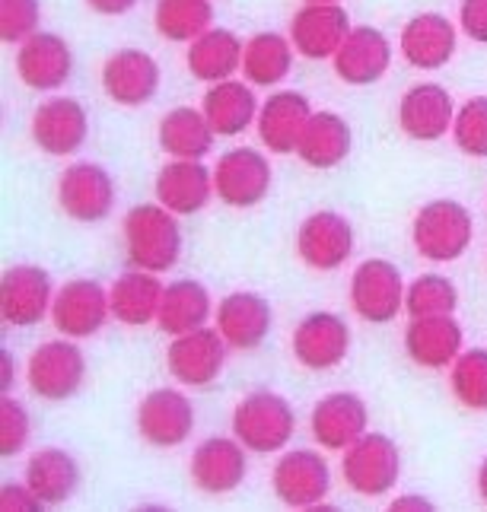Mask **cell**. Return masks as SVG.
Segmentation results:
<instances>
[{
	"label": "cell",
	"mask_w": 487,
	"mask_h": 512,
	"mask_svg": "<svg viewBox=\"0 0 487 512\" xmlns=\"http://www.w3.org/2000/svg\"><path fill=\"white\" fill-rule=\"evenodd\" d=\"M452 137L462 153L487 156V96L468 99L452 121Z\"/></svg>",
	"instance_id": "ab89813d"
},
{
	"label": "cell",
	"mask_w": 487,
	"mask_h": 512,
	"mask_svg": "<svg viewBox=\"0 0 487 512\" xmlns=\"http://www.w3.org/2000/svg\"><path fill=\"white\" fill-rule=\"evenodd\" d=\"M452 395H456L465 408L487 411V347H472L456 357L452 363Z\"/></svg>",
	"instance_id": "f35d334b"
},
{
	"label": "cell",
	"mask_w": 487,
	"mask_h": 512,
	"mask_svg": "<svg viewBox=\"0 0 487 512\" xmlns=\"http://www.w3.org/2000/svg\"><path fill=\"white\" fill-rule=\"evenodd\" d=\"M255 112H258V99L252 96L249 86L239 80H220L204 93V115L211 121L214 134H223V137L242 134L252 125Z\"/></svg>",
	"instance_id": "d6a6232c"
},
{
	"label": "cell",
	"mask_w": 487,
	"mask_h": 512,
	"mask_svg": "<svg viewBox=\"0 0 487 512\" xmlns=\"http://www.w3.org/2000/svg\"><path fill=\"white\" fill-rule=\"evenodd\" d=\"M293 430H297V417L284 395L252 392L233 411V433L255 455L281 452L290 443Z\"/></svg>",
	"instance_id": "7a4b0ae2"
},
{
	"label": "cell",
	"mask_w": 487,
	"mask_h": 512,
	"mask_svg": "<svg viewBox=\"0 0 487 512\" xmlns=\"http://www.w3.org/2000/svg\"><path fill=\"white\" fill-rule=\"evenodd\" d=\"M351 350V328L335 312H312L293 331V353L306 369H335Z\"/></svg>",
	"instance_id": "e0dca14e"
},
{
	"label": "cell",
	"mask_w": 487,
	"mask_h": 512,
	"mask_svg": "<svg viewBox=\"0 0 487 512\" xmlns=\"http://www.w3.org/2000/svg\"><path fill=\"white\" fill-rule=\"evenodd\" d=\"M297 153L312 169H335L351 153V128L335 112H316L300 137Z\"/></svg>",
	"instance_id": "4dcf8cb0"
},
{
	"label": "cell",
	"mask_w": 487,
	"mask_h": 512,
	"mask_svg": "<svg viewBox=\"0 0 487 512\" xmlns=\"http://www.w3.org/2000/svg\"><path fill=\"white\" fill-rule=\"evenodd\" d=\"M456 112H452V96L440 83H417L405 93L402 109H398V125L414 140H440Z\"/></svg>",
	"instance_id": "d4e9b609"
},
{
	"label": "cell",
	"mask_w": 487,
	"mask_h": 512,
	"mask_svg": "<svg viewBox=\"0 0 487 512\" xmlns=\"http://www.w3.org/2000/svg\"><path fill=\"white\" fill-rule=\"evenodd\" d=\"M402 55L417 70H440L456 55V29L443 13H417L402 32Z\"/></svg>",
	"instance_id": "83f0119b"
},
{
	"label": "cell",
	"mask_w": 487,
	"mask_h": 512,
	"mask_svg": "<svg viewBox=\"0 0 487 512\" xmlns=\"http://www.w3.org/2000/svg\"><path fill=\"white\" fill-rule=\"evenodd\" d=\"M475 220L459 201H433L414 217V249L427 261H456L472 245Z\"/></svg>",
	"instance_id": "277c9868"
},
{
	"label": "cell",
	"mask_w": 487,
	"mask_h": 512,
	"mask_svg": "<svg viewBox=\"0 0 487 512\" xmlns=\"http://www.w3.org/2000/svg\"><path fill=\"white\" fill-rule=\"evenodd\" d=\"M405 280L402 271L386 258L360 261L351 277V306L363 322L389 325L405 309Z\"/></svg>",
	"instance_id": "5b68a950"
},
{
	"label": "cell",
	"mask_w": 487,
	"mask_h": 512,
	"mask_svg": "<svg viewBox=\"0 0 487 512\" xmlns=\"http://www.w3.org/2000/svg\"><path fill=\"white\" fill-rule=\"evenodd\" d=\"M347 32H351V16L341 4H306L290 23L293 48L312 61L338 55Z\"/></svg>",
	"instance_id": "2e32d148"
},
{
	"label": "cell",
	"mask_w": 487,
	"mask_h": 512,
	"mask_svg": "<svg viewBox=\"0 0 487 512\" xmlns=\"http://www.w3.org/2000/svg\"><path fill=\"white\" fill-rule=\"evenodd\" d=\"M0 509L4 512H16V509H26V512H39L42 509V500L36 497V493L29 490V484H13L7 481L4 490H0Z\"/></svg>",
	"instance_id": "ee69618b"
},
{
	"label": "cell",
	"mask_w": 487,
	"mask_h": 512,
	"mask_svg": "<svg viewBox=\"0 0 487 512\" xmlns=\"http://www.w3.org/2000/svg\"><path fill=\"white\" fill-rule=\"evenodd\" d=\"M128 264L137 271L163 274L182 255V229L163 204H137L125 217Z\"/></svg>",
	"instance_id": "6da1fadb"
},
{
	"label": "cell",
	"mask_w": 487,
	"mask_h": 512,
	"mask_svg": "<svg viewBox=\"0 0 487 512\" xmlns=\"http://www.w3.org/2000/svg\"><path fill=\"white\" fill-rule=\"evenodd\" d=\"M163 290L166 287L156 280V274L131 268L128 274H121L109 290L112 315L121 325L144 328L156 319V315H160Z\"/></svg>",
	"instance_id": "f1b7e54d"
},
{
	"label": "cell",
	"mask_w": 487,
	"mask_h": 512,
	"mask_svg": "<svg viewBox=\"0 0 487 512\" xmlns=\"http://www.w3.org/2000/svg\"><path fill=\"white\" fill-rule=\"evenodd\" d=\"M293 51L290 42L277 32H262L242 51V70L258 86H274L290 74Z\"/></svg>",
	"instance_id": "d590c367"
},
{
	"label": "cell",
	"mask_w": 487,
	"mask_h": 512,
	"mask_svg": "<svg viewBox=\"0 0 487 512\" xmlns=\"http://www.w3.org/2000/svg\"><path fill=\"white\" fill-rule=\"evenodd\" d=\"M96 13H106V16H118V13H128L137 0H86Z\"/></svg>",
	"instance_id": "f6af8a7d"
},
{
	"label": "cell",
	"mask_w": 487,
	"mask_h": 512,
	"mask_svg": "<svg viewBox=\"0 0 487 512\" xmlns=\"http://www.w3.org/2000/svg\"><path fill=\"white\" fill-rule=\"evenodd\" d=\"M226 347L230 344L223 341V334L211 328H195L188 334H179V338H172L166 350L169 376L191 388H204L217 382L226 363Z\"/></svg>",
	"instance_id": "52a82bcc"
},
{
	"label": "cell",
	"mask_w": 487,
	"mask_h": 512,
	"mask_svg": "<svg viewBox=\"0 0 487 512\" xmlns=\"http://www.w3.org/2000/svg\"><path fill=\"white\" fill-rule=\"evenodd\" d=\"M478 493H481V500L487 503V458H484L481 468H478Z\"/></svg>",
	"instance_id": "c3c4849f"
},
{
	"label": "cell",
	"mask_w": 487,
	"mask_h": 512,
	"mask_svg": "<svg viewBox=\"0 0 487 512\" xmlns=\"http://www.w3.org/2000/svg\"><path fill=\"white\" fill-rule=\"evenodd\" d=\"M297 252L312 271H338L354 252V226L335 210H319L300 226Z\"/></svg>",
	"instance_id": "5bb4252c"
},
{
	"label": "cell",
	"mask_w": 487,
	"mask_h": 512,
	"mask_svg": "<svg viewBox=\"0 0 487 512\" xmlns=\"http://www.w3.org/2000/svg\"><path fill=\"white\" fill-rule=\"evenodd\" d=\"M71 48L55 32H36L23 42L16 55V74L29 90H58L71 77Z\"/></svg>",
	"instance_id": "ffe728a7"
},
{
	"label": "cell",
	"mask_w": 487,
	"mask_h": 512,
	"mask_svg": "<svg viewBox=\"0 0 487 512\" xmlns=\"http://www.w3.org/2000/svg\"><path fill=\"white\" fill-rule=\"evenodd\" d=\"M459 26L472 42L487 45V0H462Z\"/></svg>",
	"instance_id": "7bdbcfd3"
},
{
	"label": "cell",
	"mask_w": 487,
	"mask_h": 512,
	"mask_svg": "<svg viewBox=\"0 0 487 512\" xmlns=\"http://www.w3.org/2000/svg\"><path fill=\"white\" fill-rule=\"evenodd\" d=\"M214 172L201 166V160H172L156 175V201L176 217L198 214L211 201Z\"/></svg>",
	"instance_id": "7402d4cb"
},
{
	"label": "cell",
	"mask_w": 487,
	"mask_h": 512,
	"mask_svg": "<svg viewBox=\"0 0 487 512\" xmlns=\"http://www.w3.org/2000/svg\"><path fill=\"white\" fill-rule=\"evenodd\" d=\"M51 303V277L39 264H16L0 280V315L13 328L39 325Z\"/></svg>",
	"instance_id": "30bf717a"
},
{
	"label": "cell",
	"mask_w": 487,
	"mask_h": 512,
	"mask_svg": "<svg viewBox=\"0 0 487 512\" xmlns=\"http://www.w3.org/2000/svg\"><path fill=\"white\" fill-rule=\"evenodd\" d=\"M109 293L96 280H71L64 284L51 303V322L64 338H90L109 319Z\"/></svg>",
	"instance_id": "7c38bea8"
},
{
	"label": "cell",
	"mask_w": 487,
	"mask_h": 512,
	"mask_svg": "<svg viewBox=\"0 0 487 512\" xmlns=\"http://www.w3.org/2000/svg\"><path fill=\"white\" fill-rule=\"evenodd\" d=\"M137 430L150 446H182L195 430V408L176 388H156L137 408Z\"/></svg>",
	"instance_id": "4fadbf2b"
},
{
	"label": "cell",
	"mask_w": 487,
	"mask_h": 512,
	"mask_svg": "<svg viewBox=\"0 0 487 512\" xmlns=\"http://www.w3.org/2000/svg\"><path fill=\"white\" fill-rule=\"evenodd\" d=\"M26 443H29V414L20 401L4 395V401H0V458L20 455Z\"/></svg>",
	"instance_id": "60d3db41"
},
{
	"label": "cell",
	"mask_w": 487,
	"mask_h": 512,
	"mask_svg": "<svg viewBox=\"0 0 487 512\" xmlns=\"http://www.w3.org/2000/svg\"><path fill=\"white\" fill-rule=\"evenodd\" d=\"M39 26V0H0V35L4 42H26Z\"/></svg>",
	"instance_id": "b9f144b4"
},
{
	"label": "cell",
	"mask_w": 487,
	"mask_h": 512,
	"mask_svg": "<svg viewBox=\"0 0 487 512\" xmlns=\"http://www.w3.org/2000/svg\"><path fill=\"white\" fill-rule=\"evenodd\" d=\"M242 51L246 48H242L236 32L207 29L188 48V70L198 80H207V83L230 80L236 74V67L242 64Z\"/></svg>",
	"instance_id": "1f68e13d"
},
{
	"label": "cell",
	"mask_w": 487,
	"mask_h": 512,
	"mask_svg": "<svg viewBox=\"0 0 487 512\" xmlns=\"http://www.w3.org/2000/svg\"><path fill=\"white\" fill-rule=\"evenodd\" d=\"M160 147L176 160H201L214 147V128L198 109H172L160 121Z\"/></svg>",
	"instance_id": "e575fe53"
},
{
	"label": "cell",
	"mask_w": 487,
	"mask_h": 512,
	"mask_svg": "<svg viewBox=\"0 0 487 512\" xmlns=\"http://www.w3.org/2000/svg\"><path fill=\"white\" fill-rule=\"evenodd\" d=\"M102 90L118 105H144L160 90V64L147 51L125 48L102 67Z\"/></svg>",
	"instance_id": "d6986e66"
},
{
	"label": "cell",
	"mask_w": 487,
	"mask_h": 512,
	"mask_svg": "<svg viewBox=\"0 0 487 512\" xmlns=\"http://www.w3.org/2000/svg\"><path fill=\"white\" fill-rule=\"evenodd\" d=\"M0 357H4V395L10 392V385H13V357H10V350H0Z\"/></svg>",
	"instance_id": "7dc6e473"
},
{
	"label": "cell",
	"mask_w": 487,
	"mask_h": 512,
	"mask_svg": "<svg viewBox=\"0 0 487 512\" xmlns=\"http://www.w3.org/2000/svg\"><path fill=\"white\" fill-rule=\"evenodd\" d=\"M459 306V290L443 274H421L411 280L405 290V312L411 319H424V315H452Z\"/></svg>",
	"instance_id": "74e56055"
},
{
	"label": "cell",
	"mask_w": 487,
	"mask_h": 512,
	"mask_svg": "<svg viewBox=\"0 0 487 512\" xmlns=\"http://www.w3.org/2000/svg\"><path fill=\"white\" fill-rule=\"evenodd\" d=\"M207 319H211V293H207L198 280H176V284L163 290V303H160L156 322H160V328L172 334V338L204 328Z\"/></svg>",
	"instance_id": "836d02e7"
},
{
	"label": "cell",
	"mask_w": 487,
	"mask_h": 512,
	"mask_svg": "<svg viewBox=\"0 0 487 512\" xmlns=\"http://www.w3.org/2000/svg\"><path fill=\"white\" fill-rule=\"evenodd\" d=\"M61 210L77 223H99L112 214L115 204V185L112 175L96 163H74L64 169L58 185Z\"/></svg>",
	"instance_id": "8fae6325"
},
{
	"label": "cell",
	"mask_w": 487,
	"mask_h": 512,
	"mask_svg": "<svg viewBox=\"0 0 487 512\" xmlns=\"http://www.w3.org/2000/svg\"><path fill=\"white\" fill-rule=\"evenodd\" d=\"M249 471V458H246V446L239 439H226V436H214L204 439V443L191 455V481H195L198 490L204 493H233L242 481H246Z\"/></svg>",
	"instance_id": "9a60e30c"
},
{
	"label": "cell",
	"mask_w": 487,
	"mask_h": 512,
	"mask_svg": "<svg viewBox=\"0 0 487 512\" xmlns=\"http://www.w3.org/2000/svg\"><path fill=\"white\" fill-rule=\"evenodd\" d=\"M344 481L360 497H386L402 478V452L386 433H363L341 458Z\"/></svg>",
	"instance_id": "3957f363"
},
{
	"label": "cell",
	"mask_w": 487,
	"mask_h": 512,
	"mask_svg": "<svg viewBox=\"0 0 487 512\" xmlns=\"http://www.w3.org/2000/svg\"><path fill=\"white\" fill-rule=\"evenodd\" d=\"M86 376V360L83 350L71 341H45L32 350L26 379L32 395L45 401H67L80 392Z\"/></svg>",
	"instance_id": "8992f818"
},
{
	"label": "cell",
	"mask_w": 487,
	"mask_h": 512,
	"mask_svg": "<svg viewBox=\"0 0 487 512\" xmlns=\"http://www.w3.org/2000/svg\"><path fill=\"white\" fill-rule=\"evenodd\" d=\"M392 64V45L389 39L373 26H357L347 32L344 45L335 55V70L344 83L367 86L376 83Z\"/></svg>",
	"instance_id": "603a6c76"
},
{
	"label": "cell",
	"mask_w": 487,
	"mask_h": 512,
	"mask_svg": "<svg viewBox=\"0 0 487 512\" xmlns=\"http://www.w3.org/2000/svg\"><path fill=\"white\" fill-rule=\"evenodd\" d=\"M26 484L42 500V506H61L74 497L80 484V468L71 452L39 449L26 465Z\"/></svg>",
	"instance_id": "f546056e"
},
{
	"label": "cell",
	"mask_w": 487,
	"mask_h": 512,
	"mask_svg": "<svg viewBox=\"0 0 487 512\" xmlns=\"http://www.w3.org/2000/svg\"><path fill=\"white\" fill-rule=\"evenodd\" d=\"M367 404L354 392L325 395L312 411V436L328 452H344L367 433Z\"/></svg>",
	"instance_id": "ac0fdd59"
},
{
	"label": "cell",
	"mask_w": 487,
	"mask_h": 512,
	"mask_svg": "<svg viewBox=\"0 0 487 512\" xmlns=\"http://www.w3.org/2000/svg\"><path fill=\"white\" fill-rule=\"evenodd\" d=\"M306 4H338V0H306Z\"/></svg>",
	"instance_id": "681fc988"
},
{
	"label": "cell",
	"mask_w": 487,
	"mask_h": 512,
	"mask_svg": "<svg viewBox=\"0 0 487 512\" xmlns=\"http://www.w3.org/2000/svg\"><path fill=\"white\" fill-rule=\"evenodd\" d=\"M408 357L424 369H446L462 353V325L452 315H424L411 319L405 331Z\"/></svg>",
	"instance_id": "cb8c5ba5"
},
{
	"label": "cell",
	"mask_w": 487,
	"mask_h": 512,
	"mask_svg": "<svg viewBox=\"0 0 487 512\" xmlns=\"http://www.w3.org/2000/svg\"><path fill=\"white\" fill-rule=\"evenodd\" d=\"M312 109L303 93H274L258 112V137L271 153H297Z\"/></svg>",
	"instance_id": "4316f807"
},
{
	"label": "cell",
	"mask_w": 487,
	"mask_h": 512,
	"mask_svg": "<svg viewBox=\"0 0 487 512\" xmlns=\"http://www.w3.org/2000/svg\"><path fill=\"white\" fill-rule=\"evenodd\" d=\"M389 509H395V512H402V509H437V506H433L427 497H398V500H392V506Z\"/></svg>",
	"instance_id": "bcb514c9"
},
{
	"label": "cell",
	"mask_w": 487,
	"mask_h": 512,
	"mask_svg": "<svg viewBox=\"0 0 487 512\" xmlns=\"http://www.w3.org/2000/svg\"><path fill=\"white\" fill-rule=\"evenodd\" d=\"M274 322V312L265 296L258 293H230L217 309V331L236 350L262 347Z\"/></svg>",
	"instance_id": "44dd1931"
},
{
	"label": "cell",
	"mask_w": 487,
	"mask_h": 512,
	"mask_svg": "<svg viewBox=\"0 0 487 512\" xmlns=\"http://www.w3.org/2000/svg\"><path fill=\"white\" fill-rule=\"evenodd\" d=\"M32 140L51 156L77 153L86 140V112L77 99H51L32 115Z\"/></svg>",
	"instance_id": "484cf974"
},
{
	"label": "cell",
	"mask_w": 487,
	"mask_h": 512,
	"mask_svg": "<svg viewBox=\"0 0 487 512\" xmlns=\"http://www.w3.org/2000/svg\"><path fill=\"white\" fill-rule=\"evenodd\" d=\"M271 484L277 500L290 509H312L319 506L328 490H332V471H328L325 458L312 449L287 452L281 462L274 465Z\"/></svg>",
	"instance_id": "ba28073f"
},
{
	"label": "cell",
	"mask_w": 487,
	"mask_h": 512,
	"mask_svg": "<svg viewBox=\"0 0 487 512\" xmlns=\"http://www.w3.org/2000/svg\"><path fill=\"white\" fill-rule=\"evenodd\" d=\"M214 191L230 207H255L271 191V163L252 147H236L214 166Z\"/></svg>",
	"instance_id": "9c48e42d"
},
{
	"label": "cell",
	"mask_w": 487,
	"mask_h": 512,
	"mask_svg": "<svg viewBox=\"0 0 487 512\" xmlns=\"http://www.w3.org/2000/svg\"><path fill=\"white\" fill-rule=\"evenodd\" d=\"M214 7L207 0H160L156 4V29L169 42H195L211 29Z\"/></svg>",
	"instance_id": "8d00e7d4"
}]
</instances>
